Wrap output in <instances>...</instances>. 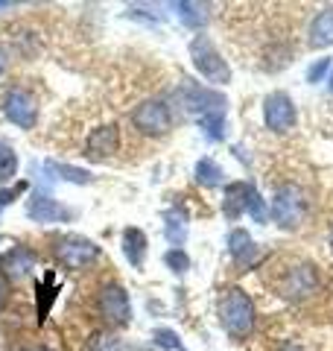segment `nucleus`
<instances>
[{
	"label": "nucleus",
	"instance_id": "1",
	"mask_svg": "<svg viewBox=\"0 0 333 351\" xmlns=\"http://www.w3.org/2000/svg\"><path fill=\"white\" fill-rule=\"evenodd\" d=\"M182 106L199 120V129H205L208 141H222V138H225V108H228V100L219 91L187 82L182 88Z\"/></svg>",
	"mask_w": 333,
	"mask_h": 351
},
{
	"label": "nucleus",
	"instance_id": "2",
	"mask_svg": "<svg viewBox=\"0 0 333 351\" xmlns=\"http://www.w3.org/2000/svg\"><path fill=\"white\" fill-rule=\"evenodd\" d=\"M254 319H258V311H254L251 295L240 287L225 290L219 302V325L234 339H246L254 331Z\"/></svg>",
	"mask_w": 333,
	"mask_h": 351
},
{
	"label": "nucleus",
	"instance_id": "3",
	"mask_svg": "<svg viewBox=\"0 0 333 351\" xmlns=\"http://www.w3.org/2000/svg\"><path fill=\"white\" fill-rule=\"evenodd\" d=\"M190 59H193V68L199 71V76H202L205 82H210V85H228L231 82L228 62L222 59L217 44L210 41L205 32H199V36L190 41Z\"/></svg>",
	"mask_w": 333,
	"mask_h": 351
},
{
	"label": "nucleus",
	"instance_id": "4",
	"mask_svg": "<svg viewBox=\"0 0 333 351\" xmlns=\"http://www.w3.org/2000/svg\"><path fill=\"white\" fill-rule=\"evenodd\" d=\"M275 290H278V295H284V299H290V302H301L319 290V269L313 263L286 267L281 276L275 278Z\"/></svg>",
	"mask_w": 333,
	"mask_h": 351
},
{
	"label": "nucleus",
	"instance_id": "5",
	"mask_svg": "<svg viewBox=\"0 0 333 351\" xmlns=\"http://www.w3.org/2000/svg\"><path fill=\"white\" fill-rule=\"evenodd\" d=\"M307 214V193L298 184H281L272 196V219L281 228H298Z\"/></svg>",
	"mask_w": 333,
	"mask_h": 351
},
{
	"label": "nucleus",
	"instance_id": "6",
	"mask_svg": "<svg viewBox=\"0 0 333 351\" xmlns=\"http://www.w3.org/2000/svg\"><path fill=\"white\" fill-rule=\"evenodd\" d=\"M132 126L138 132H143V135L161 138L173 129V112L164 100L149 97V100H140L135 108H132Z\"/></svg>",
	"mask_w": 333,
	"mask_h": 351
},
{
	"label": "nucleus",
	"instance_id": "7",
	"mask_svg": "<svg viewBox=\"0 0 333 351\" xmlns=\"http://www.w3.org/2000/svg\"><path fill=\"white\" fill-rule=\"evenodd\" d=\"M56 261L62 263V267H68V269H85V267H91V263L103 255L99 252V246L94 243V240H88L82 234H64L56 240Z\"/></svg>",
	"mask_w": 333,
	"mask_h": 351
},
{
	"label": "nucleus",
	"instance_id": "8",
	"mask_svg": "<svg viewBox=\"0 0 333 351\" xmlns=\"http://www.w3.org/2000/svg\"><path fill=\"white\" fill-rule=\"evenodd\" d=\"M97 307H99V316H103V322L111 325V328L129 325V319H132L129 295H126V290L120 287V284H106V287H99Z\"/></svg>",
	"mask_w": 333,
	"mask_h": 351
},
{
	"label": "nucleus",
	"instance_id": "9",
	"mask_svg": "<svg viewBox=\"0 0 333 351\" xmlns=\"http://www.w3.org/2000/svg\"><path fill=\"white\" fill-rule=\"evenodd\" d=\"M263 120H266V126H269L272 132H278V135L290 132L295 126V120H298L293 97L284 94V91H272L263 100Z\"/></svg>",
	"mask_w": 333,
	"mask_h": 351
},
{
	"label": "nucleus",
	"instance_id": "10",
	"mask_svg": "<svg viewBox=\"0 0 333 351\" xmlns=\"http://www.w3.org/2000/svg\"><path fill=\"white\" fill-rule=\"evenodd\" d=\"M3 112L15 126L32 129L36 126V120H38V103H36V97H32L29 91H24V88H12V91L6 94V100H3Z\"/></svg>",
	"mask_w": 333,
	"mask_h": 351
},
{
	"label": "nucleus",
	"instance_id": "11",
	"mask_svg": "<svg viewBox=\"0 0 333 351\" xmlns=\"http://www.w3.org/2000/svg\"><path fill=\"white\" fill-rule=\"evenodd\" d=\"M117 149H120V132L114 123H106V126H97L88 132V138H85V158L88 161H106L114 156Z\"/></svg>",
	"mask_w": 333,
	"mask_h": 351
},
{
	"label": "nucleus",
	"instance_id": "12",
	"mask_svg": "<svg viewBox=\"0 0 333 351\" xmlns=\"http://www.w3.org/2000/svg\"><path fill=\"white\" fill-rule=\"evenodd\" d=\"M27 217L36 219V223H68V219H73V211L62 202H56L53 196L36 191L27 199Z\"/></svg>",
	"mask_w": 333,
	"mask_h": 351
},
{
	"label": "nucleus",
	"instance_id": "13",
	"mask_svg": "<svg viewBox=\"0 0 333 351\" xmlns=\"http://www.w3.org/2000/svg\"><path fill=\"white\" fill-rule=\"evenodd\" d=\"M36 252H32L29 246H12L6 252L3 258H0V269L6 272V278H12V281H21V278H27L32 269H36Z\"/></svg>",
	"mask_w": 333,
	"mask_h": 351
},
{
	"label": "nucleus",
	"instance_id": "14",
	"mask_svg": "<svg viewBox=\"0 0 333 351\" xmlns=\"http://www.w3.org/2000/svg\"><path fill=\"white\" fill-rule=\"evenodd\" d=\"M228 252L240 269H249L251 263L258 261V246H254V240L246 228H234V232L228 234Z\"/></svg>",
	"mask_w": 333,
	"mask_h": 351
},
{
	"label": "nucleus",
	"instance_id": "15",
	"mask_svg": "<svg viewBox=\"0 0 333 351\" xmlns=\"http://www.w3.org/2000/svg\"><path fill=\"white\" fill-rule=\"evenodd\" d=\"M307 41H310V47H316V50H325L333 44V6H325L313 18V24L307 29Z\"/></svg>",
	"mask_w": 333,
	"mask_h": 351
},
{
	"label": "nucleus",
	"instance_id": "16",
	"mask_svg": "<svg viewBox=\"0 0 333 351\" xmlns=\"http://www.w3.org/2000/svg\"><path fill=\"white\" fill-rule=\"evenodd\" d=\"M123 252H126L132 267L140 269L143 258H147V234H143L140 228H126L123 232Z\"/></svg>",
	"mask_w": 333,
	"mask_h": 351
},
{
	"label": "nucleus",
	"instance_id": "17",
	"mask_svg": "<svg viewBox=\"0 0 333 351\" xmlns=\"http://www.w3.org/2000/svg\"><path fill=\"white\" fill-rule=\"evenodd\" d=\"M166 226H164V234L166 240L173 243V249H182L184 237H187V214L182 208H173V211H166Z\"/></svg>",
	"mask_w": 333,
	"mask_h": 351
},
{
	"label": "nucleus",
	"instance_id": "18",
	"mask_svg": "<svg viewBox=\"0 0 333 351\" xmlns=\"http://www.w3.org/2000/svg\"><path fill=\"white\" fill-rule=\"evenodd\" d=\"M47 173H53V179H62L71 184H91L94 182V176L88 170L73 167V164H62V161H47Z\"/></svg>",
	"mask_w": 333,
	"mask_h": 351
},
{
	"label": "nucleus",
	"instance_id": "19",
	"mask_svg": "<svg viewBox=\"0 0 333 351\" xmlns=\"http://www.w3.org/2000/svg\"><path fill=\"white\" fill-rule=\"evenodd\" d=\"M246 191H249L246 182H231V184H225V202H222V208H225V217L228 219H237L240 214H246V211H243Z\"/></svg>",
	"mask_w": 333,
	"mask_h": 351
},
{
	"label": "nucleus",
	"instance_id": "20",
	"mask_svg": "<svg viewBox=\"0 0 333 351\" xmlns=\"http://www.w3.org/2000/svg\"><path fill=\"white\" fill-rule=\"evenodd\" d=\"M196 182L205 184V188H219V184L225 182V170H222L214 158H199V164H196Z\"/></svg>",
	"mask_w": 333,
	"mask_h": 351
},
{
	"label": "nucleus",
	"instance_id": "21",
	"mask_svg": "<svg viewBox=\"0 0 333 351\" xmlns=\"http://www.w3.org/2000/svg\"><path fill=\"white\" fill-rule=\"evenodd\" d=\"M173 9L190 29H199V27L208 24V6L205 3H175Z\"/></svg>",
	"mask_w": 333,
	"mask_h": 351
},
{
	"label": "nucleus",
	"instance_id": "22",
	"mask_svg": "<svg viewBox=\"0 0 333 351\" xmlns=\"http://www.w3.org/2000/svg\"><path fill=\"white\" fill-rule=\"evenodd\" d=\"M36 293H38V299H41V307H38V319H47V313H50V304L56 299V293H59V287H56V276L53 272H47L44 276V281L36 284Z\"/></svg>",
	"mask_w": 333,
	"mask_h": 351
},
{
	"label": "nucleus",
	"instance_id": "23",
	"mask_svg": "<svg viewBox=\"0 0 333 351\" xmlns=\"http://www.w3.org/2000/svg\"><path fill=\"white\" fill-rule=\"evenodd\" d=\"M243 211H246V214L254 219V223H266V219H269V211H266V199L251 188V184H249V191H246V202H243Z\"/></svg>",
	"mask_w": 333,
	"mask_h": 351
},
{
	"label": "nucleus",
	"instance_id": "24",
	"mask_svg": "<svg viewBox=\"0 0 333 351\" xmlns=\"http://www.w3.org/2000/svg\"><path fill=\"white\" fill-rule=\"evenodd\" d=\"M15 173H18V156H15V149L9 147L6 141H0V184H6Z\"/></svg>",
	"mask_w": 333,
	"mask_h": 351
},
{
	"label": "nucleus",
	"instance_id": "25",
	"mask_svg": "<svg viewBox=\"0 0 333 351\" xmlns=\"http://www.w3.org/2000/svg\"><path fill=\"white\" fill-rule=\"evenodd\" d=\"M85 351H123V346H120V339L114 334L97 331L91 339H88V348Z\"/></svg>",
	"mask_w": 333,
	"mask_h": 351
},
{
	"label": "nucleus",
	"instance_id": "26",
	"mask_svg": "<svg viewBox=\"0 0 333 351\" xmlns=\"http://www.w3.org/2000/svg\"><path fill=\"white\" fill-rule=\"evenodd\" d=\"M164 263H166V267H170L173 272H179V276L190 269V258H187L184 249H170V252L164 255Z\"/></svg>",
	"mask_w": 333,
	"mask_h": 351
},
{
	"label": "nucleus",
	"instance_id": "27",
	"mask_svg": "<svg viewBox=\"0 0 333 351\" xmlns=\"http://www.w3.org/2000/svg\"><path fill=\"white\" fill-rule=\"evenodd\" d=\"M155 343H158L161 348H170V351H182V339L175 331H170V328H158V331L152 334Z\"/></svg>",
	"mask_w": 333,
	"mask_h": 351
},
{
	"label": "nucleus",
	"instance_id": "28",
	"mask_svg": "<svg viewBox=\"0 0 333 351\" xmlns=\"http://www.w3.org/2000/svg\"><path fill=\"white\" fill-rule=\"evenodd\" d=\"M330 71V59H319L316 64H310V71H307V82H321L325 80V73Z\"/></svg>",
	"mask_w": 333,
	"mask_h": 351
},
{
	"label": "nucleus",
	"instance_id": "29",
	"mask_svg": "<svg viewBox=\"0 0 333 351\" xmlns=\"http://www.w3.org/2000/svg\"><path fill=\"white\" fill-rule=\"evenodd\" d=\"M24 191H27V182H18L15 188L0 191V211H3L6 205H12V202H15V196H18V193H24Z\"/></svg>",
	"mask_w": 333,
	"mask_h": 351
},
{
	"label": "nucleus",
	"instance_id": "30",
	"mask_svg": "<svg viewBox=\"0 0 333 351\" xmlns=\"http://www.w3.org/2000/svg\"><path fill=\"white\" fill-rule=\"evenodd\" d=\"M6 64H9V59H6V50H3V47H0V73H3V71H6Z\"/></svg>",
	"mask_w": 333,
	"mask_h": 351
},
{
	"label": "nucleus",
	"instance_id": "31",
	"mask_svg": "<svg viewBox=\"0 0 333 351\" xmlns=\"http://www.w3.org/2000/svg\"><path fill=\"white\" fill-rule=\"evenodd\" d=\"M3 299H6V281L0 276V304H3Z\"/></svg>",
	"mask_w": 333,
	"mask_h": 351
},
{
	"label": "nucleus",
	"instance_id": "32",
	"mask_svg": "<svg viewBox=\"0 0 333 351\" xmlns=\"http://www.w3.org/2000/svg\"><path fill=\"white\" fill-rule=\"evenodd\" d=\"M0 9H12V3H0Z\"/></svg>",
	"mask_w": 333,
	"mask_h": 351
},
{
	"label": "nucleus",
	"instance_id": "33",
	"mask_svg": "<svg viewBox=\"0 0 333 351\" xmlns=\"http://www.w3.org/2000/svg\"><path fill=\"white\" fill-rule=\"evenodd\" d=\"M330 94H333V71H330Z\"/></svg>",
	"mask_w": 333,
	"mask_h": 351
},
{
	"label": "nucleus",
	"instance_id": "34",
	"mask_svg": "<svg viewBox=\"0 0 333 351\" xmlns=\"http://www.w3.org/2000/svg\"><path fill=\"white\" fill-rule=\"evenodd\" d=\"M286 351H301V348H293V346H290V348H286Z\"/></svg>",
	"mask_w": 333,
	"mask_h": 351
},
{
	"label": "nucleus",
	"instance_id": "35",
	"mask_svg": "<svg viewBox=\"0 0 333 351\" xmlns=\"http://www.w3.org/2000/svg\"><path fill=\"white\" fill-rule=\"evenodd\" d=\"M330 249H333V234H330Z\"/></svg>",
	"mask_w": 333,
	"mask_h": 351
},
{
	"label": "nucleus",
	"instance_id": "36",
	"mask_svg": "<svg viewBox=\"0 0 333 351\" xmlns=\"http://www.w3.org/2000/svg\"><path fill=\"white\" fill-rule=\"evenodd\" d=\"M36 351H44V348H36Z\"/></svg>",
	"mask_w": 333,
	"mask_h": 351
}]
</instances>
